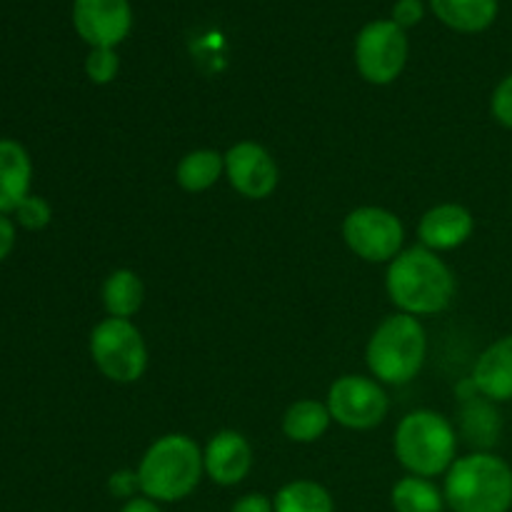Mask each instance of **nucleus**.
I'll return each instance as SVG.
<instances>
[{"mask_svg":"<svg viewBox=\"0 0 512 512\" xmlns=\"http://www.w3.org/2000/svg\"><path fill=\"white\" fill-rule=\"evenodd\" d=\"M458 290L453 268L440 253L413 245L405 248L385 270V293L398 313L428 318L450 308Z\"/></svg>","mask_w":512,"mask_h":512,"instance_id":"obj_1","label":"nucleus"},{"mask_svg":"<svg viewBox=\"0 0 512 512\" xmlns=\"http://www.w3.org/2000/svg\"><path fill=\"white\" fill-rule=\"evenodd\" d=\"M140 495L155 503H180L203 480V448L185 433L160 435L148 445L138 463Z\"/></svg>","mask_w":512,"mask_h":512,"instance_id":"obj_2","label":"nucleus"},{"mask_svg":"<svg viewBox=\"0 0 512 512\" xmlns=\"http://www.w3.org/2000/svg\"><path fill=\"white\" fill-rule=\"evenodd\" d=\"M443 495L453 512H510L512 465L490 450L458 455L443 475Z\"/></svg>","mask_w":512,"mask_h":512,"instance_id":"obj_3","label":"nucleus"},{"mask_svg":"<svg viewBox=\"0 0 512 512\" xmlns=\"http://www.w3.org/2000/svg\"><path fill=\"white\" fill-rule=\"evenodd\" d=\"M393 453L405 473L433 480L458 460V430L438 410H410L393 433Z\"/></svg>","mask_w":512,"mask_h":512,"instance_id":"obj_4","label":"nucleus"},{"mask_svg":"<svg viewBox=\"0 0 512 512\" xmlns=\"http://www.w3.org/2000/svg\"><path fill=\"white\" fill-rule=\"evenodd\" d=\"M428 360V330L423 320L393 313L378 323L365 345L370 375L383 385H408Z\"/></svg>","mask_w":512,"mask_h":512,"instance_id":"obj_5","label":"nucleus"},{"mask_svg":"<svg viewBox=\"0 0 512 512\" xmlns=\"http://www.w3.org/2000/svg\"><path fill=\"white\" fill-rule=\"evenodd\" d=\"M93 365L110 383H138L148 370V343L133 320L103 318L88 338Z\"/></svg>","mask_w":512,"mask_h":512,"instance_id":"obj_6","label":"nucleus"},{"mask_svg":"<svg viewBox=\"0 0 512 512\" xmlns=\"http://www.w3.org/2000/svg\"><path fill=\"white\" fill-rule=\"evenodd\" d=\"M345 245L355 258L373 265H388L405 250V225L393 210L380 205H360L340 225Z\"/></svg>","mask_w":512,"mask_h":512,"instance_id":"obj_7","label":"nucleus"},{"mask_svg":"<svg viewBox=\"0 0 512 512\" xmlns=\"http://www.w3.org/2000/svg\"><path fill=\"white\" fill-rule=\"evenodd\" d=\"M408 30L390 18L370 20L355 38V68L370 85H390L408 65Z\"/></svg>","mask_w":512,"mask_h":512,"instance_id":"obj_8","label":"nucleus"},{"mask_svg":"<svg viewBox=\"0 0 512 512\" xmlns=\"http://www.w3.org/2000/svg\"><path fill=\"white\" fill-rule=\"evenodd\" d=\"M325 405L333 423L345 430H373L388 418L390 398L383 383L373 375L348 373L333 380Z\"/></svg>","mask_w":512,"mask_h":512,"instance_id":"obj_9","label":"nucleus"},{"mask_svg":"<svg viewBox=\"0 0 512 512\" xmlns=\"http://www.w3.org/2000/svg\"><path fill=\"white\" fill-rule=\"evenodd\" d=\"M225 180L245 200H265L280 183L278 160L255 140H238L225 150Z\"/></svg>","mask_w":512,"mask_h":512,"instance_id":"obj_10","label":"nucleus"},{"mask_svg":"<svg viewBox=\"0 0 512 512\" xmlns=\"http://www.w3.org/2000/svg\"><path fill=\"white\" fill-rule=\"evenodd\" d=\"M73 28L90 48H118L133 28L128 0H73Z\"/></svg>","mask_w":512,"mask_h":512,"instance_id":"obj_11","label":"nucleus"},{"mask_svg":"<svg viewBox=\"0 0 512 512\" xmlns=\"http://www.w3.org/2000/svg\"><path fill=\"white\" fill-rule=\"evenodd\" d=\"M205 478L220 488H233L243 483L253 470V445L238 430H218L203 445Z\"/></svg>","mask_w":512,"mask_h":512,"instance_id":"obj_12","label":"nucleus"},{"mask_svg":"<svg viewBox=\"0 0 512 512\" xmlns=\"http://www.w3.org/2000/svg\"><path fill=\"white\" fill-rule=\"evenodd\" d=\"M475 215L460 203H438L418 220V240L433 253L458 250L473 238Z\"/></svg>","mask_w":512,"mask_h":512,"instance_id":"obj_13","label":"nucleus"},{"mask_svg":"<svg viewBox=\"0 0 512 512\" xmlns=\"http://www.w3.org/2000/svg\"><path fill=\"white\" fill-rule=\"evenodd\" d=\"M470 385L480 398L490 403L512 400V335H503L478 355L470 375Z\"/></svg>","mask_w":512,"mask_h":512,"instance_id":"obj_14","label":"nucleus"},{"mask_svg":"<svg viewBox=\"0 0 512 512\" xmlns=\"http://www.w3.org/2000/svg\"><path fill=\"white\" fill-rule=\"evenodd\" d=\"M33 158L15 138H0V215L15 208L33 193Z\"/></svg>","mask_w":512,"mask_h":512,"instance_id":"obj_15","label":"nucleus"},{"mask_svg":"<svg viewBox=\"0 0 512 512\" xmlns=\"http://www.w3.org/2000/svg\"><path fill=\"white\" fill-rule=\"evenodd\" d=\"M430 10L455 33H483L498 20L500 0H428Z\"/></svg>","mask_w":512,"mask_h":512,"instance_id":"obj_16","label":"nucleus"},{"mask_svg":"<svg viewBox=\"0 0 512 512\" xmlns=\"http://www.w3.org/2000/svg\"><path fill=\"white\" fill-rule=\"evenodd\" d=\"M100 303L108 318L133 320L145 303V285L135 270L115 268L100 285Z\"/></svg>","mask_w":512,"mask_h":512,"instance_id":"obj_17","label":"nucleus"},{"mask_svg":"<svg viewBox=\"0 0 512 512\" xmlns=\"http://www.w3.org/2000/svg\"><path fill=\"white\" fill-rule=\"evenodd\" d=\"M330 425H333V418H330L328 405L315 398H300L290 403L280 420L285 438L298 445L318 443L328 433Z\"/></svg>","mask_w":512,"mask_h":512,"instance_id":"obj_18","label":"nucleus"},{"mask_svg":"<svg viewBox=\"0 0 512 512\" xmlns=\"http://www.w3.org/2000/svg\"><path fill=\"white\" fill-rule=\"evenodd\" d=\"M225 178V153L215 148H195L178 160L175 183L185 193H205Z\"/></svg>","mask_w":512,"mask_h":512,"instance_id":"obj_19","label":"nucleus"},{"mask_svg":"<svg viewBox=\"0 0 512 512\" xmlns=\"http://www.w3.org/2000/svg\"><path fill=\"white\" fill-rule=\"evenodd\" d=\"M390 505L395 512H445L443 488L430 478L403 475L390 490Z\"/></svg>","mask_w":512,"mask_h":512,"instance_id":"obj_20","label":"nucleus"},{"mask_svg":"<svg viewBox=\"0 0 512 512\" xmlns=\"http://www.w3.org/2000/svg\"><path fill=\"white\" fill-rule=\"evenodd\" d=\"M275 512H335V500L315 480H290L273 495Z\"/></svg>","mask_w":512,"mask_h":512,"instance_id":"obj_21","label":"nucleus"},{"mask_svg":"<svg viewBox=\"0 0 512 512\" xmlns=\"http://www.w3.org/2000/svg\"><path fill=\"white\" fill-rule=\"evenodd\" d=\"M15 220V225L23 230H30V233H40L50 225L53 220V205L43 198V195L30 193L23 203L15 208V213L10 215Z\"/></svg>","mask_w":512,"mask_h":512,"instance_id":"obj_22","label":"nucleus"},{"mask_svg":"<svg viewBox=\"0 0 512 512\" xmlns=\"http://www.w3.org/2000/svg\"><path fill=\"white\" fill-rule=\"evenodd\" d=\"M120 73V55L115 48H90L85 75L93 85H110Z\"/></svg>","mask_w":512,"mask_h":512,"instance_id":"obj_23","label":"nucleus"},{"mask_svg":"<svg viewBox=\"0 0 512 512\" xmlns=\"http://www.w3.org/2000/svg\"><path fill=\"white\" fill-rule=\"evenodd\" d=\"M490 115L498 125L512 130V73L495 85L490 95Z\"/></svg>","mask_w":512,"mask_h":512,"instance_id":"obj_24","label":"nucleus"},{"mask_svg":"<svg viewBox=\"0 0 512 512\" xmlns=\"http://www.w3.org/2000/svg\"><path fill=\"white\" fill-rule=\"evenodd\" d=\"M108 493L113 495L115 500H123V503L138 498L140 495L138 470H130V468L115 470V473L108 478Z\"/></svg>","mask_w":512,"mask_h":512,"instance_id":"obj_25","label":"nucleus"},{"mask_svg":"<svg viewBox=\"0 0 512 512\" xmlns=\"http://www.w3.org/2000/svg\"><path fill=\"white\" fill-rule=\"evenodd\" d=\"M423 15H425L423 0H398V3L393 5V15H390V20L398 23L403 30H408L413 28V25H418L420 20H423Z\"/></svg>","mask_w":512,"mask_h":512,"instance_id":"obj_26","label":"nucleus"},{"mask_svg":"<svg viewBox=\"0 0 512 512\" xmlns=\"http://www.w3.org/2000/svg\"><path fill=\"white\" fill-rule=\"evenodd\" d=\"M230 512H275L273 498H268L263 493H248L235 500Z\"/></svg>","mask_w":512,"mask_h":512,"instance_id":"obj_27","label":"nucleus"},{"mask_svg":"<svg viewBox=\"0 0 512 512\" xmlns=\"http://www.w3.org/2000/svg\"><path fill=\"white\" fill-rule=\"evenodd\" d=\"M15 240H18V225L10 215H0V263L10 258L15 248Z\"/></svg>","mask_w":512,"mask_h":512,"instance_id":"obj_28","label":"nucleus"},{"mask_svg":"<svg viewBox=\"0 0 512 512\" xmlns=\"http://www.w3.org/2000/svg\"><path fill=\"white\" fill-rule=\"evenodd\" d=\"M120 512H163V508H160V503H155V500L145 498V495H138V498L123 503Z\"/></svg>","mask_w":512,"mask_h":512,"instance_id":"obj_29","label":"nucleus"}]
</instances>
